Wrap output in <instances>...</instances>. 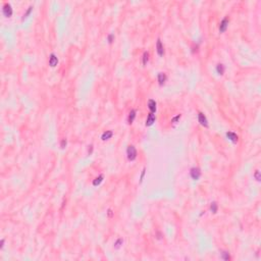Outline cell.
<instances>
[{"label":"cell","instance_id":"obj_28","mask_svg":"<svg viewBox=\"0 0 261 261\" xmlns=\"http://www.w3.org/2000/svg\"><path fill=\"white\" fill-rule=\"evenodd\" d=\"M111 212H112L111 210H108V215H109V216H112V213H111Z\"/></svg>","mask_w":261,"mask_h":261},{"label":"cell","instance_id":"obj_27","mask_svg":"<svg viewBox=\"0 0 261 261\" xmlns=\"http://www.w3.org/2000/svg\"><path fill=\"white\" fill-rule=\"evenodd\" d=\"M3 246H4V239H2V240H1V243H0V249H2Z\"/></svg>","mask_w":261,"mask_h":261},{"label":"cell","instance_id":"obj_16","mask_svg":"<svg viewBox=\"0 0 261 261\" xmlns=\"http://www.w3.org/2000/svg\"><path fill=\"white\" fill-rule=\"evenodd\" d=\"M217 209H218V205L216 202H212L211 205H210V210L212 213H216L217 212Z\"/></svg>","mask_w":261,"mask_h":261},{"label":"cell","instance_id":"obj_12","mask_svg":"<svg viewBox=\"0 0 261 261\" xmlns=\"http://www.w3.org/2000/svg\"><path fill=\"white\" fill-rule=\"evenodd\" d=\"M135 117H136V110H135V109H132V110L130 111V113H128V122L130 124H132L133 122H134V120H135Z\"/></svg>","mask_w":261,"mask_h":261},{"label":"cell","instance_id":"obj_21","mask_svg":"<svg viewBox=\"0 0 261 261\" xmlns=\"http://www.w3.org/2000/svg\"><path fill=\"white\" fill-rule=\"evenodd\" d=\"M66 144H68L66 140H65V139H62V140H61V142H60V147H61L62 149H64L65 147H66Z\"/></svg>","mask_w":261,"mask_h":261},{"label":"cell","instance_id":"obj_14","mask_svg":"<svg viewBox=\"0 0 261 261\" xmlns=\"http://www.w3.org/2000/svg\"><path fill=\"white\" fill-rule=\"evenodd\" d=\"M216 72H217L218 74L222 76L224 72V65L221 64V63H218V64L216 65Z\"/></svg>","mask_w":261,"mask_h":261},{"label":"cell","instance_id":"obj_4","mask_svg":"<svg viewBox=\"0 0 261 261\" xmlns=\"http://www.w3.org/2000/svg\"><path fill=\"white\" fill-rule=\"evenodd\" d=\"M228 22H230V20L228 18H224L222 20H221L220 24H219V32L220 33H224L226 31L228 27Z\"/></svg>","mask_w":261,"mask_h":261},{"label":"cell","instance_id":"obj_24","mask_svg":"<svg viewBox=\"0 0 261 261\" xmlns=\"http://www.w3.org/2000/svg\"><path fill=\"white\" fill-rule=\"evenodd\" d=\"M254 176H255V178L259 182L260 180V176H259V170H256L255 172V174H254Z\"/></svg>","mask_w":261,"mask_h":261},{"label":"cell","instance_id":"obj_8","mask_svg":"<svg viewBox=\"0 0 261 261\" xmlns=\"http://www.w3.org/2000/svg\"><path fill=\"white\" fill-rule=\"evenodd\" d=\"M155 120H156V116H155V114H154V113H152V112H150V113L148 114L147 120H146V126H152V124L155 122Z\"/></svg>","mask_w":261,"mask_h":261},{"label":"cell","instance_id":"obj_20","mask_svg":"<svg viewBox=\"0 0 261 261\" xmlns=\"http://www.w3.org/2000/svg\"><path fill=\"white\" fill-rule=\"evenodd\" d=\"M32 9H33V7H32V6H30V7L28 8V10L26 11V14H24V18H22V20H24L26 18H28V16H29V14H31V11H32Z\"/></svg>","mask_w":261,"mask_h":261},{"label":"cell","instance_id":"obj_1","mask_svg":"<svg viewBox=\"0 0 261 261\" xmlns=\"http://www.w3.org/2000/svg\"><path fill=\"white\" fill-rule=\"evenodd\" d=\"M126 155H128V159L130 161H134L137 158V150L135 148V146L130 145L126 149Z\"/></svg>","mask_w":261,"mask_h":261},{"label":"cell","instance_id":"obj_11","mask_svg":"<svg viewBox=\"0 0 261 261\" xmlns=\"http://www.w3.org/2000/svg\"><path fill=\"white\" fill-rule=\"evenodd\" d=\"M166 79H167V76H166V74H165L164 72H159V74H158L157 80H158V83H159L160 86H162V85L166 82Z\"/></svg>","mask_w":261,"mask_h":261},{"label":"cell","instance_id":"obj_2","mask_svg":"<svg viewBox=\"0 0 261 261\" xmlns=\"http://www.w3.org/2000/svg\"><path fill=\"white\" fill-rule=\"evenodd\" d=\"M190 176L193 180H198L201 176V170L199 167H192L191 170H190Z\"/></svg>","mask_w":261,"mask_h":261},{"label":"cell","instance_id":"obj_23","mask_svg":"<svg viewBox=\"0 0 261 261\" xmlns=\"http://www.w3.org/2000/svg\"><path fill=\"white\" fill-rule=\"evenodd\" d=\"M107 40H108L109 43H112V42H113V40H114V36H113V34H109V35H108Z\"/></svg>","mask_w":261,"mask_h":261},{"label":"cell","instance_id":"obj_22","mask_svg":"<svg viewBox=\"0 0 261 261\" xmlns=\"http://www.w3.org/2000/svg\"><path fill=\"white\" fill-rule=\"evenodd\" d=\"M180 117H182V115H180V114H178L176 117H174V118L172 120V122H174V124H176V122L180 120Z\"/></svg>","mask_w":261,"mask_h":261},{"label":"cell","instance_id":"obj_9","mask_svg":"<svg viewBox=\"0 0 261 261\" xmlns=\"http://www.w3.org/2000/svg\"><path fill=\"white\" fill-rule=\"evenodd\" d=\"M226 137H228V140L232 141V143H237L238 140H239L238 135H237L236 133H234V132H228V133H226Z\"/></svg>","mask_w":261,"mask_h":261},{"label":"cell","instance_id":"obj_5","mask_svg":"<svg viewBox=\"0 0 261 261\" xmlns=\"http://www.w3.org/2000/svg\"><path fill=\"white\" fill-rule=\"evenodd\" d=\"M198 120H199V122H200L201 126H205V128H208V120H207V118H206V116H205L202 112H199V113H198Z\"/></svg>","mask_w":261,"mask_h":261},{"label":"cell","instance_id":"obj_10","mask_svg":"<svg viewBox=\"0 0 261 261\" xmlns=\"http://www.w3.org/2000/svg\"><path fill=\"white\" fill-rule=\"evenodd\" d=\"M156 101L155 100H153V99H150L149 101H148V108H149V110H150V112H152V113H154L155 111H156Z\"/></svg>","mask_w":261,"mask_h":261},{"label":"cell","instance_id":"obj_15","mask_svg":"<svg viewBox=\"0 0 261 261\" xmlns=\"http://www.w3.org/2000/svg\"><path fill=\"white\" fill-rule=\"evenodd\" d=\"M102 180H103V176L101 174V176H97V178L93 180V186H99L101 182H102Z\"/></svg>","mask_w":261,"mask_h":261},{"label":"cell","instance_id":"obj_19","mask_svg":"<svg viewBox=\"0 0 261 261\" xmlns=\"http://www.w3.org/2000/svg\"><path fill=\"white\" fill-rule=\"evenodd\" d=\"M148 60H149V53L148 52H144V54H143V64L146 65Z\"/></svg>","mask_w":261,"mask_h":261},{"label":"cell","instance_id":"obj_17","mask_svg":"<svg viewBox=\"0 0 261 261\" xmlns=\"http://www.w3.org/2000/svg\"><path fill=\"white\" fill-rule=\"evenodd\" d=\"M221 258L226 261H228L230 259V253L228 251H222L221 252Z\"/></svg>","mask_w":261,"mask_h":261},{"label":"cell","instance_id":"obj_18","mask_svg":"<svg viewBox=\"0 0 261 261\" xmlns=\"http://www.w3.org/2000/svg\"><path fill=\"white\" fill-rule=\"evenodd\" d=\"M122 244H124V240L122 239H118L114 243V248H115V249H120V248L122 246Z\"/></svg>","mask_w":261,"mask_h":261},{"label":"cell","instance_id":"obj_13","mask_svg":"<svg viewBox=\"0 0 261 261\" xmlns=\"http://www.w3.org/2000/svg\"><path fill=\"white\" fill-rule=\"evenodd\" d=\"M112 136H113V132H112V130H106V132H104V133L102 134L101 139H102L103 141H106V140L110 139Z\"/></svg>","mask_w":261,"mask_h":261},{"label":"cell","instance_id":"obj_26","mask_svg":"<svg viewBox=\"0 0 261 261\" xmlns=\"http://www.w3.org/2000/svg\"><path fill=\"white\" fill-rule=\"evenodd\" d=\"M144 174H145V168L143 169V172H142V174H141V178H140V182H143V178H144Z\"/></svg>","mask_w":261,"mask_h":261},{"label":"cell","instance_id":"obj_25","mask_svg":"<svg viewBox=\"0 0 261 261\" xmlns=\"http://www.w3.org/2000/svg\"><path fill=\"white\" fill-rule=\"evenodd\" d=\"M92 152H93V145H90V146H89V149H88V153H89V155L92 154Z\"/></svg>","mask_w":261,"mask_h":261},{"label":"cell","instance_id":"obj_3","mask_svg":"<svg viewBox=\"0 0 261 261\" xmlns=\"http://www.w3.org/2000/svg\"><path fill=\"white\" fill-rule=\"evenodd\" d=\"M2 12L3 14L6 16V18H10L12 16V8H11V5L9 3H4L3 5V8H2Z\"/></svg>","mask_w":261,"mask_h":261},{"label":"cell","instance_id":"obj_6","mask_svg":"<svg viewBox=\"0 0 261 261\" xmlns=\"http://www.w3.org/2000/svg\"><path fill=\"white\" fill-rule=\"evenodd\" d=\"M57 63H58L57 56L54 53H51L50 56H49V65L51 68H54V66H56V65H57Z\"/></svg>","mask_w":261,"mask_h":261},{"label":"cell","instance_id":"obj_7","mask_svg":"<svg viewBox=\"0 0 261 261\" xmlns=\"http://www.w3.org/2000/svg\"><path fill=\"white\" fill-rule=\"evenodd\" d=\"M156 50H157V53L159 56H163L164 54V48H163V45L161 43V40L158 39L157 40V43H156Z\"/></svg>","mask_w":261,"mask_h":261}]
</instances>
